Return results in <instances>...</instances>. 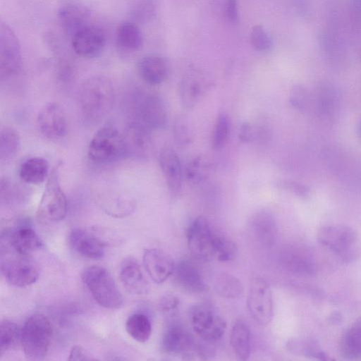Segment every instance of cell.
<instances>
[{
    "instance_id": "cell-1",
    "label": "cell",
    "mask_w": 361,
    "mask_h": 361,
    "mask_svg": "<svg viewBox=\"0 0 361 361\" xmlns=\"http://www.w3.org/2000/svg\"><path fill=\"white\" fill-rule=\"evenodd\" d=\"M115 101V89L110 79L93 76L85 80L78 94V110L87 124L102 121L111 111Z\"/></svg>"
},
{
    "instance_id": "cell-2",
    "label": "cell",
    "mask_w": 361,
    "mask_h": 361,
    "mask_svg": "<svg viewBox=\"0 0 361 361\" xmlns=\"http://www.w3.org/2000/svg\"><path fill=\"white\" fill-rule=\"evenodd\" d=\"M128 110L130 121L138 123L150 130L164 128L168 121L164 102L156 93L135 88L128 97Z\"/></svg>"
},
{
    "instance_id": "cell-3",
    "label": "cell",
    "mask_w": 361,
    "mask_h": 361,
    "mask_svg": "<svg viewBox=\"0 0 361 361\" xmlns=\"http://www.w3.org/2000/svg\"><path fill=\"white\" fill-rule=\"evenodd\" d=\"M81 279L94 300L109 310L119 309L123 297L109 271L101 266H90L81 273Z\"/></svg>"
},
{
    "instance_id": "cell-4",
    "label": "cell",
    "mask_w": 361,
    "mask_h": 361,
    "mask_svg": "<svg viewBox=\"0 0 361 361\" xmlns=\"http://www.w3.org/2000/svg\"><path fill=\"white\" fill-rule=\"evenodd\" d=\"M52 334L49 320L43 314H34L25 322L21 329L23 352L30 360H41L46 355Z\"/></svg>"
},
{
    "instance_id": "cell-5",
    "label": "cell",
    "mask_w": 361,
    "mask_h": 361,
    "mask_svg": "<svg viewBox=\"0 0 361 361\" xmlns=\"http://www.w3.org/2000/svg\"><path fill=\"white\" fill-rule=\"evenodd\" d=\"M87 156L99 164H109L126 157L123 133L111 125L102 126L92 137Z\"/></svg>"
},
{
    "instance_id": "cell-6",
    "label": "cell",
    "mask_w": 361,
    "mask_h": 361,
    "mask_svg": "<svg viewBox=\"0 0 361 361\" xmlns=\"http://www.w3.org/2000/svg\"><path fill=\"white\" fill-rule=\"evenodd\" d=\"M59 166L57 164L50 171L37 210V217L43 223L61 221L67 214L68 202L60 183Z\"/></svg>"
},
{
    "instance_id": "cell-7",
    "label": "cell",
    "mask_w": 361,
    "mask_h": 361,
    "mask_svg": "<svg viewBox=\"0 0 361 361\" xmlns=\"http://www.w3.org/2000/svg\"><path fill=\"white\" fill-rule=\"evenodd\" d=\"M190 325L195 334L204 341L213 343L224 336L226 322L222 314L211 304L201 302L189 310Z\"/></svg>"
},
{
    "instance_id": "cell-8",
    "label": "cell",
    "mask_w": 361,
    "mask_h": 361,
    "mask_svg": "<svg viewBox=\"0 0 361 361\" xmlns=\"http://www.w3.org/2000/svg\"><path fill=\"white\" fill-rule=\"evenodd\" d=\"M318 240L343 259H355L359 252V239L353 229L345 226H328L320 228Z\"/></svg>"
},
{
    "instance_id": "cell-9",
    "label": "cell",
    "mask_w": 361,
    "mask_h": 361,
    "mask_svg": "<svg viewBox=\"0 0 361 361\" xmlns=\"http://www.w3.org/2000/svg\"><path fill=\"white\" fill-rule=\"evenodd\" d=\"M247 307L252 319L260 325L271 322L274 315L273 295L269 283L262 278H255L250 283Z\"/></svg>"
},
{
    "instance_id": "cell-10",
    "label": "cell",
    "mask_w": 361,
    "mask_h": 361,
    "mask_svg": "<svg viewBox=\"0 0 361 361\" xmlns=\"http://www.w3.org/2000/svg\"><path fill=\"white\" fill-rule=\"evenodd\" d=\"M1 271L8 283L25 287L36 282L39 277L37 265L28 256L16 253L1 262Z\"/></svg>"
},
{
    "instance_id": "cell-11",
    "label": "cell",
    "mask_w": 361,
    "mask_h": 361,
    "mask_svg": "<svg viewBox=\"0 0 361 361\" xmlns=\"http://www.w3.org/2000/svg\"><path fill=\"white\" fill-rule=\"evenodd\" d=\"M214 235L208 221L203 216L197 217L187 231L188 248L194 257L202 262L214 257Z\"/></svg>"
},
{
    "instance_id": "cell-12",
    "label": "cell",
    "mask_w": 361,
    "mask_h": 361,
    "mask_svg": "<svg viewBox=\"0 0 361 361\" xmlns=\"http://www.w3.org/2000/svg\"><path fill=\"white\" fill-rule=\"evenodd\" d=\"M21 52L18 38L6 23L0 27V76L8 79L20 70Z\"/></svg>"
},
{
    "instance_id": "cell-13",
    "label": "cell",
    "mask_w": 361,
    "mask_h": 361,
    "mask_svg": "<svg viewBox=\"0 0 361 361\" xmlns=\"http://www.w3.org/2000/svg\"><path fill=\"white\" fill-rule=\"evenodd\" d=\"M37 126L40 133L49 140H59L66 136L68 122L62 106L54 102L44 105L37 114Z\"/></svg>"
},
{
    "instance_id": "cell-14",
    "label": "cell",
    "mask_w": 361,
    "mask_h": 361,
    "mask_svg": "<svg viewBox=\"0 0 361 361\" xmlns=\"http://www.w3.org/2000/svg\"><path fill=\"white\" fill-rule=\"evenodd\" d=\"M151 130L145 126L130 121L123 133L125 156L133 159H147L151 153Z\"/></svg>"
},
{
    "instance_id": "cell-15",
    "label": "cell",
    "mask_w": 361,
    "mask_h": 361,
    "mask_svg": "<svg viewBox=\"0 0 361 361\" xmlns=\"http://www.w3.org/2000/svg\"><path fill=\"white\" fill-rule=\"evenodd\" d=\"M71 37L75 52L85 58L98 56L102 52L106 42L102 30L90 24L80 29Z\"/></svg>"
},
{
    "instance_id": "cell-16",
    "label": "cell",
    "mask_w": 361,
    "mask_h": 361,
    "mask_svg": "<svg viewBox=\"0 0 361 361\" xmlns=\"http://www.w3.org/2000/svg\"><path fill=\"white\" fill-rule=\"evenodd\" d=\"M68 243L72 249L86 258L99 259L105 255V242L83 228L73 229L68 235Z\"/></svg>"
},
{
    "instance_id": "cell-17",
    "label": "cell",
    "mask_w": 361,
    "mask_h": 361,
    "mask_svg": "<svg viewBox=\"0 0 361 361\" xmlns=\"http://www.w3.org/2000/svg\"><path fill=\"white\" fill-rule=\"evenodd\" d=\"M142 261L147 273L156 283H162L167 280L173 274L176 266L169 254L157 248L145 250Z\"/></svg>"
},
{
    "instance_id": "cell-18",
    "label": "cell",
    "mask_w": 361,
    "mask_h": 361,
    "mask_svg": "<svg viewBox=\"0 0 361 361\" xmlns=\"http://www.w3.org/2000/svg\"><path fill=\"white\" fill-rule=\"evenodd\" d=\"M159 163L171 194L177 196L183 185V171L177 153L170 147H164L159 154Z\"/></svg>"
},
{
    "instance_id": "cell-19",
    "label": "cell",
    "mask_w": 361,
    "mask_h": 361,
    "mask_svg": "<svg viewBox=\"0 0 361 361\" xmlns=\"http://www.w3.org/2000/svg\"><path fill=\"white\" fill-rule=\"evenodd\" d=\"M249 231L254 241L262 247H271L277 235L276 224L272 214L261 210L252 215L248 223Z\"/></svg>"
},
{
    "instance_id": "cell-20",
    "label": "cell",
    "mask_w": 361,
    "mask_h": 361,
    "mask_svg": "<svg viewBox=\"0 0 361 361\" xmlns=\"http://www.w3.org/2000/svg\"><path fill=\"white\" fill-rule=\"evenodd\" d=\"M161 350L167 354H189L194 349L193 337L188 330L179 324H170L161 340Z\"/></svg>"
},
{
    "instance_id": "cell-21",
    "label": "cell",
    "mask_w": 361,
    "mask_h": 361,
    "mask_svg": "<svg viewBox=\"0 0 361 361\" xmlns=\"http://www.w3.org/2000/svg\"><path fill=\"white\" fill-rule=\"evenodd\" d=\"M172 276L176 285L186 293L199 294L205 289L199 269L188 259H183L176 264Z\"/></svg>"
},
{
    "instance_id": "cell-22",
    "label": "cell",
    "mask_w": 361,
    "mask_h": 361,
    "mask_svg": "<svg viewBox=\"0 0 361 361\" xmlns=\"http://www.w3.org/2000/svg\"><path fill=\"white\" fill-rule=\"evenodd\" d=\"M120 279L126 289L135 295L148 293L149 285L140 265L135 259L128 258L123 261L119 270Z\"/></svg>"
},
{
    "instance_id": "cell-23",
    "label": "cell",
    "mask_w": 361,
    "mask_h": 361,
    "mask_svg": "<svg viewBox=\"0 0 361 361\" xmlns=\"http://www.w3.org/2000/svg\"><path fill=\"white\" fill-rule=\"evenodd\" d=\"M140 78L149 85H157L163 82L169 74V66L166 60L157 55L142 57L137 63Z\"/></svg>"
},
{
    "instance_id": "cell-24",
    "label": "cell",
    "mask_w": 361,
    "mask_h": 361,
    "mask_svg": "<svg viewBox=\"0 0 361 361\" xmlns=\"http://www.w3.org/2000/svg\"><path fill=\"white\" fill-rule=\"evenodd\" d=\"M10 246L18 255L29 256L42 247V241L30 226L17 228L8 237Z\"/></svg>"
},
{
    "instance_id": "cell-25",
    "label": "cell",
    "mask_w": 361,
    "mask_h": 361,
    "mask_svg": "<svg viewBox=\"0 0 361 361\" xmlns=\"http://www.w3.org/2000/svg\"><path fill=\"white\" fill-rule=\"evenodd\" d=\"M207 81L197 75L185 77L180 85V97L185 108L191 109L197 104L207 91Z\"/></svg>"
},
{
    "instance_id": "cell-26",
    "label": "cell",
    "mask_w": 361,
    "mask_h": 361,
    "mask_svg": "<svg viewBox=\"0 0 361 361\" xmlns=\"http://www.w3.org/2000/svg\"><path fill=\"white\" fill-rule=\"evenodd\" d=\"M59 18L64 30L72 37L77 31L89 25L88 11L82 6L68 4L61 8Z\"/></svg>"
},
{
    "instance_id": "cell-27",
    "label": "cell",
    "mask_w": 361,
    "mask_h": 361,
    "mask_svg": "<svg viewBox=\"0 0 361 361\" xmlns=\"http://www.w3.org/2000/svg\"><path fill=\"white\" fill-rule=\"evenodd\" d=\"M230 345L238 360L248 359L251 352L250 331L243 321H236L233 325L230 334Z\"/></svg>"
},
{
    "instance_id": "cell-28",
    "label": "cell",
    "mask_w": 361,
    "mask_h": 361,
    "mask_svg": "<svg viewBox=\"0 0 361 361\" xmlns=\"http://www.w3.org/2000/svg\"><path fill=\"white\" fill-rule=\"evenodd\" d=\"M49 164L41 157H32L25 159L20 165L19 176L25 183H41L49 175Z\"/></svg>"
},
{
    "instance_id": "cell-29",
    "label": "cell",
    "mask_w": 361,
    "mask_h": 361,
    "mask_svg": "<svg viewBox=\"0 0 361 361\" xmlns=\"http://www.w3.org/2000/svg\"><path fill=\"white\" fill-rule=\"evenodd\" d=\"M340 350L345 357L353 359L361 357V319L343 334L340 341Z\"/></svg>"
},
{
    "instance_id": "cell-30",
    "label": "cell",
    "mask_w": 361,
    "mask_h": 361,
    "mask_svg": "<svg viewBox=\"0 0 361 361\" xmlns=\"http://www.w3.org/2000/svg\"><path fill=\"white\" fill-rule=\"evenodd\" d=\"M212 286L216 294L228 299L237 298L243 291L241 281L233 275L224 272L214 277Z\"/></svg>"
},
{
    "instance_id": "cell-31",
    "label": "cell",
    "mask_w": 361,
    "mask_h": 361,
    "mask_svg": "<svg viewBox=\"0 0 361 361\" xmlns=\"http://www.w3.org/2000/svg\"><path fill=\"white\" fill-rule=\"evenodd\" d=\"M126 329L135 341L145 343L152 334V324L147 315L137 312L130 315L126 321Z\"/></svg>"
},
{
    "instance_id": "cell-32",
    "label": "cell",
    "mask_w": 361,
    "mask_h": 361,
    "mask_svg": "<svg viewBox=\"0 0 361 361\" xmlns=\"http://www.w3.org/2000/svg\"><path fill=\"white\" fill-rule=\"evenodd\" d=\"M116 42L119 47L127 51L138 49L142 44V36L139 27L129 22L119 25L116 32Z\"/></svg>"
},
{
    "instance_id": "cell-33",
    "label": "cell",
    "mask_w": 361,
    "mask_h": 361,
    "mask_svg": "<svg viewBox=\"0 0 361 361\" xmlns=\"http://www.w3.org/2000/svg\"><path fill=\"white\" fill-rule=\"evenodd\" d=\"M20 145L18 133L9 126L3 127L0 133V161L2 164L11 161L18 153Z\"/></svg>"
},
{
    "instance_id": "cell-34",
    "label": "cell",
    "mask_w": 361,
    "mask_h": 361,
    "mask_svg": "<svg viewBox=\"0 0 361 361\" xmlns=\"http://www.w3.org/2000/svg\"><path fill=\"white\" fill-rule=\"evenodd\" d=\"M21 341V329L10 320L4 319L0 324V355L15 348Z\"/></svg>"
},
{
    "instance_id": "cell-35",
    "label": "cell",
    "mask_w": 361,
    "mask_h": 361,
    "mask_svg": "<svg viewBox=\"0 0 361 361\" xmlns=\"http://www.w3.org/2000/svg\"><path fill=\"white\" fill-rule=\"evenodd\" d=\"M212 171V164L204 157H196L192 159L185 168V176L192 183H200L204 181Z\"/></svg>"
},
{
    "instance_id": "cell-36",
    "label": "cell",
    "mask_w": 361,
    "mask_h": 361,
    "mask_svg": "<svg viewBox=\"0 0 361 361\" xmlns=\"http://www.w3.org/2000/svg\"><path fill=\"white\" fill-rule=\"evenodd\" d=\"M231 130V122L226 113H221L216 118L212 135V147L215 150L222 149L227 143Z\"/></svg>"
},
{
    "instance_id": "cell-37",
    "label": "cell",
    "mask_w": 361,
    "mask_h": 361,
    "mask_svg": "<svg viewBox=\"0 0 361 361\" xmlns=\"http://www.w3.org/2000/svg\"><path fill=\"white\" fill-rule=\"evenodd\" d=\"M214 257L220 262H228L235 258L238 247L235 242L221 234L214 235Z\"/></svg>"
},
{
    "instance_id": "cell-38",
    "label": "cell",
    "mask_w": 361,
    "mask_h": 361,
    "mask_svg": "<svg viewBox=\"0 0 361 361\" xmlns=\"http://www.w3.org/2000/svg\"><path fill=\"white\" fill-rule=\"evenodd\" d=\"M173 135L177 146L181 149L187 147L193 140V133L188 118L177 116L173 122Z\"/></svg>"
},
{
    "instance_id": "cell-39",
    "label": "cell",
    "mask_w": 361,
    "mask_h": 361,
    "mask_svg": "<svg viewBox=\"0 0 361 361\" xmlns=\"http://www.w3.org/2000/svg\"><path fill=\"white\" fill-rule=\"evenodd\" d=\"M338 104V94L336 91L329 87L321 89L318 97V106L320 111L326 114L333 113Z\"/></svg>"
},
{
    "instance_id": "cell-40",
    "label": "cell",
    "mask_w": 361,
    "mask_h": 361,
    "mask_svg": "<svg viewBox=\"0 0 361 361\" xmlns=\"http://www.w3.org/2000/svg\"><path fill=\"white\" fill-rule=\"evenodd\" d=\"M0 188L1 202L7 204L16 202L23 196L20 188L7 178H1Z\"/></svg>"
},
{
    "instance_id": "cell-41",
    "label": "cell",
    "mask_w": 361,
    "mask_h": 361,
    "mask_svg": "<svg viewBox=\"0 0 361 361\" xmlns=\"http://www.w3.org/2000/svg\"><path fill=\"white\" fill-rule=\"evenodd\" d=\"M250 41L252 46L257 50L267 51L272 46L270 37L262 26H255L250 33Z\"/></svg>"
},
{
    "instance_id": "cell-42",
    "label": "cell",
    "mask_w": 361,
    "mask_h": 361,
    "mask_svg": "<svg viewBox=\"0 0 361 361\" xmlns=\"http://www.w3.org/2000/svg\"><path fill=\"white\" fill-rule=\"evenodd\" d=\"M179 305L178 298L171 294L163 296L159 303L160 311L168 317L175 315L178 310Z\"/></svg>"
},
{
    "instance_id": "cell-43",
    "label": "cell",
    "mask_w": 361,
    "mask_h": 361,
    "mask_svg": "<svg viewBox=\"0 0 361 361\" xmlns=\"http://www.w3.org/2000/svg\"><path fill=\"white\" fill-rule=\"evenodd\" d=\"M308 96L305 89L296 87L290 97V105L295 109L302 111L306 107Z\"/></svg>"
},
{
    "instance_id": "cell-44",
    "label": "cell",
    "mask_w": 361,
    "mask_h": 361,
    "mask_svg": "<svg viewBox=\"0 0 361 361\" xmlns=\"http://www.w3.org/2000/svg\"><path fill=\"white\" fill-rule=\"evenodd\" d=\"M276 185L280 188L288 190L295 195L301 197H305L308 195L309 193L308 188H307L306 185L298 182L282 180H279L276 183Z\"/></svg>"
},
{
    "instance_id": "cell-45",
    "label": "cell",
    "mask_w": 361,
    "mask_h": 361,
    "mask_svg": "<svg viewBox=\"0 0 361 361\" xmlns=\"http://www.w3.org/2000/svg\"><path fill=\"white\" fill-rule=\"evenodd\" d=\"M226 13L231 23H236L238 22V12L236 0H226Z\"/></svg>"
},
{
    "instance_id": "cell-46",
    "label": "cell",
    "mask_w": 361,
    "mask_h": 361,
    "mask_svg": "<svg viewBox=\"0 0 361 361\" xmlns=\"http://www.w3.org/2000/svg\"><path fill=\"white\" fill-rule=\"evenodd\" d=\"M95 358L89 356V354L80 346L75 345L71 350L68 360H92Z\"/></svg>"
},
{
    "instance_id": "cell-47",
    "label": "cell",
    "mask_w": 361,
    "mask_h": 361,
    "mask_svg": "<svg viewBox=\"0 0 361 361\" xmlns=\"http://www.w3.org/2000/svg\"><path fill=\"white\" fill-rule=\"evenodd\" d=\"M350 19L361 20V0H352L350 7Z\"/></svg>"
},
{
    "instance_id": "cell-48",
    "label": "cell",
    "mask_w": 361,
    "mask_h": 361,
    "mask_svg": "<svg viewBox=\"0 0 361 361\" xmlns=\"http://www.w3.org/2000/svg\"><path fill=\"white\" fill-rule=\"evenodd\" d=\"M357 132L360 136L361 137V122L359 123L357 126Z\"/></svg>"
},
{
    "instance_id": "cell-49",
    "label": "cell",
    "mask_w": 361,
    "mask_h": 361,
    "mask_svg": "<svg viewBox=\"0 0 361 361\" xmlns=\"http://www.w3.org/2000/svg\"><path fill=\"white\" fill-rule=\"evenodd\" d=\"M360 57H361V53H360Z\"/></svg>"
}]
</instances>
